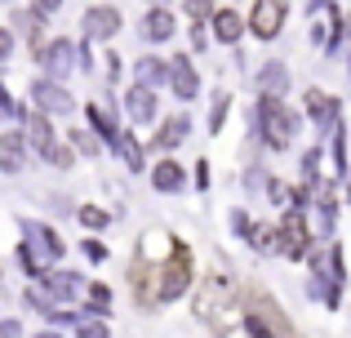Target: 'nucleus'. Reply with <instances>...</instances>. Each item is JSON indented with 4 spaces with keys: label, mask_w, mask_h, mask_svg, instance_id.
Masks as SVG:
<instances>
[{
    "label": "nucleus",
    "mask_w": 351,
    "mask_h": 338,
    "mask_svg": "<svg viewBox=\"0 0 351 338\" xmlns=\"http://www.w3.org/2000/svg\"><path fill=\"white\" fill-rule=\"evenodd\" d=\"M249 134H254V143H263L267 152H289L293 138L302 134V116L293 112L285 98L258 94L254 116H249Z\"/></svg>",
    "instance_id": "f257e3e1"
},
{
    "label": "nucleus",
    "mask_w": 351,
    "mask_h": 338,
    "mask_svg": "<svg viewBox=\"0 0 351 338\" xmlns=\"http://www.w3.org/2000/svg\"><path fill=\"white\" fill-rule=\"evenodd\" d=\"M169 258L156 263V303H173V298L187 294L191 276H196V267H191V250L187 241H178V236H169Z\"/></svg>",
    "instance_id": "f03ea898"
},
{
    "label": "nucleus",
    "mask_w": 351,
    "mask_h": 338,
    "mask_svg": "<svg viewBox=\"0 0 351 338\" xmlns=\"http://www.w3.org/2000/svg\"><path fill=\"white\" fill-rule=\"evenodd\" d=\"M240 330L249 338H293L289 321L280 316V307L267 294H249V303L240 307Z\"/></svg>",
    "instance_id": "7ed1b4c3"
},
{
    "label": "nucleus",
    "mask_w": 351,
    "mask_h": 338,
    "mask_svg": "<svg viewBox=\"0 0 351 338\" xmlns=\"http://www.w3.org/2000/svg\"><path fill=\"white\" fill-rule=\"evenodd\" d=\"M311 250H316V241H311L307 214H302V209H285V214L276 218V254H285V258L302 263Z\"/></svg>",
    "instance_id": "20e7f679"
},
{
    "label": "nucleus",
    "mask_w": 351,
    "mask_h": 338,
    "mask_svg": "<svg viewBox=\"0 0 351 338\" xmlns=\"http://www.w3.org/2000/svg\"><path fill=\"white\" fill-rule=\"evenodd\" d=\"M27 107H36V112H45L53 121V116H71V112H76V94H71L62 80L36 76L32 85H27Z\"/></svg>",
    "instance_id": "39448f33"
},
{
    "label": "nucleus",
    "mask_w": 351,
    "mask_h": 338,
    "mask_svg": "<svg viewBox=\"0 0 351 338\" xmlns=\"http://www.w3.org/2000/svg\"><path fill=\"white\" fill-rule=\"evenodd\" d=\"M285 23H289V0H254V9H249V18H245L254 40H267V45L285 32Z\"/></svg>",
    "instance_id": "423d86ee"
},
{
    "label": "nucleus",
    "mask_w": 351,
    "mask_h": 338,
    "mask_svg": "<svg viewBox=\"0 0 351 338\" xmlns=\"http://www.w3.org/2000/svg\"><path fill=\"white\" fill-rule=\"evenodd\" d=\"M36 67H40V76L62 80V85H67V76L76 71V45H71L67 36H53V40H45L40 49H36Z\"/></svg>",
    "instance_id": "0eeeda50"
},
{
    "label": "nucleus",
    "mask_w": 351,
    "mask_h": 338,
    "mask_svg": "<svg viewBox=\"0 0 351 338\" xmlns=\"http://www.w3.org/2000/svg\"><path fill=\"white\" fill-rule=\"evenodd\" d=\"M85 130L89 134H98V143H103V147H112L116 152V143H120V116H116V98H89L85 103Z\"/></svg>",
    "instance_id": "6e6552de"
},
{
    "label": "nucleus",
    "mask_w": 351,
    "mask_h": 338,
    "mask_svg": "<svg viewBox=\"0 0 351 338\" xmlns=\"http://www.w3.org/2000/svg\"><path fill=\"white\" fill-rule=\"evenodd\" d=\"M302 112H307V121L320 130V138H329V130L343 121V98H334L329 89H316V85H311L307 94H302Z\"/></svg>",
    "instance_id": "1a4fd4ad"
},
{
    "label": "nucleus",
    "mask_w": 351,
    "mask_h": 338,
    "mask_svg": "<svg viewBox=\"0 0 351 338\" xmlns=\"http://www.w3.org/2000/svg\"><path fill=\"white\" fill-rule=\"evenodd\" d=\"M18 134L27 138V152H36V156H45V152L58 143L53 121L45 112H36V107H27V103H23V112H18Z\"/></svg>",
    "instance_id": "9d476101"
},
{
    "label": "nucleus",
    "mask_w": 351,
    "mask_h": 338,
    "mask_svg": "<svg viewBox=\"0 0 351 338\" xmlns=\"http://www.w3.org/2000/svg\"><path fill=\"white\" fill-rule=\"evenodd\" d=\"M23 241L32 245V250L49 263V267H58V258L67 254V241H62L49 223H40V218H23Z\"/></svg>",
    "instance_id": "9b49d317"
},
{
    "label": "nucleus",
    "mask_w": 351,
    "mask_h": 338,
    "mask_svg": "<svg viewBox=\"0 0 351 338\" xmlns=\"http://www.w3.org/2000/svg\"><path fill=\"white\" fill-rule=\"evenodd\" d=\"M80 27H85V40L94 45H112L120 36V27H125V18H120L116 5H89L85 18H80Z\"/></svg>",
    "instance_id": "f8f14e48"
},
{
    "label": "nucleus",
    "mask_w": 351,
    "mask_h": 338,
    "mask_svg": "<svg viewBox=\"0 0 351 338\" xmlns=\"http://www.w3.org/2000/svg\"><path fill=\"white\" fill-rule=\"evenodd\" d=\"M169 98H178V103H196L200 98V71L196 62H191V53H173L169 58Z\"/></svg>",
    "instance_id": "ddd939ff"
},
{
    "label": "nucleus",
    "mask_w": 351,
    "mask_h": 338,
    "mask_svg": "<svg viewBox=\"0 0 351 338\" xmlns=\"http://www.w3.org/2000/svg\"><path fill=\"white\" fill-rule=\"evenodd\" d=\"M36 285H40L53 303H62V307H71L80 294H85V276H80V271H71V267H49L40 280H36Z\"/></svg>",
    "instance_id": "4468645a"
},
{
    "label": "nucleus",
    "mask_w": 351,
    "mask_h": 338,
    "mask_svg": "<svg viewBox=\"0 0 351 338\" xmlns=\"http://www.w3.org/2000/svg\"><path fill=\"white\" fill-rule=\"evenodd\" d=\"M187 138H191V116H187V112H173V116H165V121L156 125L152 152H160V156H173V152H178Z\"/></svg>",
    "instance_id": "2eb2a0df"
},
{
    "label": "nucleus",
    "mask_w": 351,
    "mask_h": 338,
    "mask_svg": "<svg viewBox=\"0 0 351 338\" xmlns=\"http://www.w3.org/2000/svg\"><path fill=\"white\" fill-rule=\"evenodd\" d=\"M125 116L129 125H156V116H160V94L147 85H129L125 89Z\"/></svg>",
    "instance_id": "dca6fc26"
},
{
    "label": "nucleus",
    "mask_w": 351,
    "mask_h": 338,
    "mask_svg": "<svg viewBox=\"0 0 351 338\" xmlns=\"http://www.w3.org/2000/svg\"><path fill=\"white\" fill-rule=\"evenodd\" d=\"M173 32H178V18H173L169 5H152L143 14V27H138V36H143L147 45H169Z\"/></svg>",
    "instance_id": "f3484780"
},
{
    "label": "nucleus",
    "mask_w": 351,
    "mask_h": 338,
    "mask_svg": "<svg viewBox=\"0 0 351 338\" xmlns=\"http://www.w3.org/2000/svg\"><path fill=\"white\" fill-rule=\"evenodd\" d=\"M245 18H240V9H232V5H223V9H214V18H209V36H214L218 45H236L245 40Z\"/></svg>",
    "instance_id": "a211bd4d"
},
{
    "label": "nucleus",
    "mask_w": 351,
    "mask_h": 338,
    "mask_svg": "<svg viewBox=\"0 0 351 338\" xmlns=\"http://www.w3.org/2000/svg\"><path fill=\"white\" fill-rule=\"evenodd\" d=\"M147 173H152V187L160 191V196H178V191H187V169H182L173 156H160L156 165H147Z\"/></svg>",
    "instance_id": "6ab92c4d"
},
{
    "label": "nucleus",
    "mask_w": 351,
    "mask_h": 338,
    "mask_svg": "<svg viewBox=\"0 0 351 338\" xmlns=\"http://www.w3.org/2000/svg\"><path fill=\"white\" fill-rule=\"evenodd\" d=\"M27 169V138L18 130H0V173Z\"/></svg>",
    "instance_id": "aec40b11"
},
{
    "label": "nucleus",
    "mask_w": 351,
    "mask_h": 338,
    "mask_svg": "<svg viewBox=\"0 0 351 338\" xmlns=\"http://www.w3.org/2000/svg\"><path fill=\"white\" fill-rule=\"evenodd\" d=\"M289 85H293V76H289V67H285L280 58H267L263 67H258V94L285 98V94H289Z\"/></svg>",
    "instance_id": "412c9836"
},
{
    "label": "nucleus",
    "mask_w": 351,
    "mask_h": 338,
    "mask_svg": "<svg viewBox=\"0 0 351 338\" xmlns=\"http://www.w3.org/2000/svg\"><path fill=\"white\" fill-rule=\"evenodd\" d=\"M316 223H320V236L325 241H334V227H338V187L334 182H320V191H316Z\"/></svg>",
    "instance_id": "4be33fe9"
},
{
    "label": "nucleus",
    "mask_w": 351,
    "mask_h": 338,
    "mask_svg": "<svg viewBox=\"0 0 351 338\" xmlns=\"http://www.w3.org/2000/svg\"><path fill=\"white\" fill-rule=\"evenodd\" d=\"M165 80H169V58H160V53H143V58H134V85L160 89Z\"/></svg>",
    "instance_id": "5701e85b"
},
{
    "label": "nucleus",
    "mask_w": 351,
    "mask_h": 338,
    "mask_svg": "<svg viewBox=\"0 0 351 338\" xmlns=\"http://www.w3.org/2000/svg\"><path fill=\"white\" fill-rule=\"evenodd\" d=\"M116 152H120V160L129 165V173H147V147L134 138V130H125V134H120Z\"/></svg>",
    "instance_id": "b1692460"
},
{
    "label": "nucleus",
    "mask_w": 351,
    "mask_h": 338,
    "mask_svg": "<svg viewBox=\"0 0 351 338\" xmlns=\"http://www.w3.org/2000/svg\"><path fill=\"white\" fill-rule=\"evenodd\" d=\"M351 40V23H347V14L343 9H334V23H329V40H325V58H338V53H343V45Z\"/></svg>",
    "instance_id": "393cba45"
},
{
    "label": "nucleus",
    "mask_w": 351,
    "mask_h": 338,
    "mask_svg": "<svg viewBox=\"0 0 351 338\" xmlns=\"http://www.w3.org/2000/svg\"><path fill=\"white\" fill-rule=\"evenodd\" d=\"M227 116H232V94H227V89H214V98H209V116H205V130L209 134H223Z\"/></svg>",
    "instance_id": "a878e982"
},
{
    "label": "nucleus",
    "mask_w": 351,
    "mask_h": 338,
    "mask_svg": "<svg viewBox=\"0 0 351 338\" xmlns=\"http://www.w3.org/2000/svg\"><path fill=\"white\" fill-rule=\"evenodd\" d=\"M14 258H18V267H23V276L32 280V285H36V280L45 276V271H49V263H45V258H40V254H36V250H32V245H27V241H18Z\"/></svg>",
    "instance_id": "bb28decb"
},
{
    "label": "nucleus",
    "mask_w": 351,
    "mask_h": 338,
    "mask_svg": "<svg viewBox=\"0 0 351 338\" xmlns=\"http://www.w3.org/2000/svg\"><path fill=\"white\" fill-rule=\"evenodd\" d=\"M23 307H27V312H36V316H45V321H49V316L58 312L62 303H53V298L45 294L40 285H27V289H23Z\"/></svg>",
    "instance_id": "cd10ccee"
},
{
    "label": "nucleus",
    "mask_w": 351,
    "mask_h": 338,
    "mask_svg": "<svg viewBox=\"0 0 351 338\" xmlns=\"http://www.w3.org/2000/svg\"><path fill=\"white\" fill-rule=\"evenodd\" d=\"M329 152H334V173H338V178H347V125L343 121L329 130Z\"/></svg>",
    "instance_id": "c85d7f7f"
},
{
    "label": "nucleus",
    "mask_w": 351,
    "mask_h": 338,
    "mask_svg": "<svg viewBox=\"0 0 351 338\" xmlns=\"http://www.w3.org/2000/svg\"><path fill=\"white\" fill-rule=\"evenodd\" d=\"M76 218H80L85 232H107V227H112V209H103V205H80Z\"/></svg>",
    "instance_id": "c756f323"
},
{
    "label": "nucleus",
    "mask_w": 351,
    "mask_h": 338,
    "mask_svg": "<svg viewBox=\"0 0 351 338\" xmlns=\"http://www.w3.org/2000/svg\"><path fill=\"white\" fill-rule=\"evenodd\" d=\"M71 152L98 160V156H103V143H98V134H89V130H71Z\"/></svg>",
    "instance_id": "7c9ffc66"
},
{
    "label": "nucleus",
    "mask_w": 351,
    "mask_h": 338,
    "mask_svg": "<svg viewBox=\"0 0 351 338\" xmlns=\"http://www.w3.org/2000/svg\"><path fill=\"white\" fill-rule=\"evenodd\" d=\"M85 294H89V307H94V316H107V312H112V285H103V280H89Z\"/></svg>",
    "instance_id": "2f4dec72"
},
{
    "label": "nucleus",
    "mask_w": 351,
    "mask_h": 338,
    "mask_svg": "<svg viewBox=\"0 0 351 338\" xmlns=\"http://www.w3.org/2000/svg\"><path fill=\"white\" fill-rule=\"evenodd\" d=\"M45 165H49V169H62V173H67L71 165H76V152H71V143H53V147L49 152H45Z\"/></svg>",
    "instance_id": "473e14b6"
},
{
    "label": "nucleus",
    "mask_w": 351,
    "mask_h": 338,
    "mask_svg": "<svg viewBox=\"0 0 351 338\" xmlns=\"http://www.w3.org/2000/svg\"><path fill=\"white\" fill-rule=\"evenodd\" d=\"M263 187H267V200H271V205L285 214V209H289V200H293V187H285L280 178H263Z\"/></svg>",
    "instance_id": "72a5a7b5"
},
{
    "label": "nucleus",
    "mask_w": 351,
    "mask_h": 338,
    "mask_svg": "<svg viewBox=\"0 0 351 338\" xmlns=\"http://www.w3.org/2000/svg\"><path fill=\"white\" fill-rule=\"evenodd\" d=\"M76 338H112V325H107V316H85L76 325Z\"/></svg>",
    "instance_id": "f704fd0d"
},
{
    "label": "nucleus",
    "mask_w": 351,
    "mask_h": 338,
    "mask_svg": "<svg viewBox=\"0 0 351 338\" xmlns=\"http://www.w3.org/2000/svg\"><path fill=\"white\" fill-rule=\"evenodd\" d=\"M214 0H187V18L191 23H209V18H214Z\"/></svg>",
    "instance_id": "c9c22d12"
},
{
    "label": "nucleus",
    "mask_w": 351,
    "mask_h": 338,
    "mask_svg": "<svg viewBox=\"0 0 351 338\" xmlns=\"http://www.w3.org/2000/svg\"><path fill=\"white\" fill-rule=\"evenodd\" d=\"M85 258L89 263H107V258H112V250H107L98 236H89V241H85Z\"/></svg>",
    "instance_id": "e433bc0d"
},
{
    "label": "nucleus",
    "mask_w": 351,
    "mask_h": 338,
    "mask_svg": "<svg viewBox=\"0 0 351 338\" xmlns=\"http://www.w3.org/2000/svg\"><path fill=\"white\" fill-rule=\"evenodd\" d=\"M191 169H196V173H191V182H196L200 191H209V182H214V173H209V169H214V165H209V160L200 156V160H196V165H191Z\"/></svg>",
    "instance_id": "4c0bfd02"
},
{
    "label": "nucleus",
    "mask_w": 351,
    "mask_h": 338,
    "mask_svg": "<svg viewBox=\"0 0 351 338\" xmlns=\"http://www.w3.org/2000/svg\"><path fill=\"white\" fill-rule=\"evenodd\" d=\"M209 45H214V36L205 32V23H191V49H196V53H205Z\"/></svg>",
    "instance_id": "58836bf2"
},
{
    "label": "nucleus",
    "mask_w": 351,
    "mask_h": 338,
    "mask_svg": "<svg viewBox=\"0 0 351 338\" xmlns=\"http://www.w3.org/2000/svg\"><path fill=\"white\" fill-rule=\"evenodd\" d=\"M76 67L80 71H94V40H80L76 45Z\"/></svg>",
    "instance_id": "ea45409f"
},
{
    "label": "nucleus",
    "mask_w": 351,
    "mask_h": 338,
    "mask_svg": "<svg viewBox=\"0 0 351 338\" xmlns=\"http://www.w3.org/2000/svg\"><path fill=\"white\" fill-rule=\"evenodd\" d=\"M232 232L240 236V241H245V236H249V232H254V218H249V214H245V209H232Z\"/></svg>",
    "instance_id": "a19ab883"
},
{
    "label": "nucleus",
    "mask_w": 351,
    "mask_h": 338,
    "mask_svg": "<svg viewBox=\"0 0 351 338\" xmlns=\"http://www.w3.org/2000/svg\"><path fill=\"white\" fill-rule=\"evenodd\" d=\"M18 112H23V103H18V98L0 85V116H14V121H18Z\"/></svg>",
    "instance_id": "79ce46f5"
},
{
    "label": "nucleus",
    "mask_w": 351,
    "mask_h": 338,
    "mask_svg": "<svg viewBox=\"0 0 351 338\" xmlns=\"http://www.w3.org/2000/svg\"><path fill=\"white\" fill-rule=\"evenodd\" d=\"M9 53H14V32L0 27V62H9Z\"/></svg>",
    "instance_id": "37998d69"
},
{
    "label": "nucleus",
    "mask_w": 351,
    "mask_h": 338,
    "mask_svg": "<svg viewBox=\"0 0 351 338\" xmlns=\"http://www.w3.org/2000/svg\"><path fill=\"white\" fill-rule=\"evenodd\" d=\"M36 14H40V18H53V14H58V9H62V0H36Z\"/></svg>",
    "instance_id": "c03bdc74"
},
{
    "label": "nucleus",
    "mask_w": 351,
    "mask_h": 338,
    "mask_svg": "<svg viewBox=\"0 0 351 338\" xmlns=\"http://www.w3.org/2000/svg\"><path fill=\"white\" fill-rule=\"evenodd\" d=\"M0 338H23V325H18L14 316H5V321H0Z\"/></svg>",
    "instance_id": "a18cd8bd"
},
{
    "label": "nucleus",
    "mask_w": 351,
    "mask_h": 338,
    "mask_svg": "<svg viewBox=\"0 0 351 338\" xmlns=\"http://www.w3.org/2000/svg\"><path fill=\"white\" fill-rule=\"evenodd\" d=\"M120 71H125V58H116V53H107V80H120Z\"/></svg>",
    "instance_id": "49530a36"
},
{
    "label": "nucleus",
    "mask_w": 351,
    "mask_h": 338,
    "mask_svg": "<svg viewBox=\"0 0 351 338\" xmlns=\"http://www.w3.org/2000/svg\"><path fill=\"white\" fill-rule=\"evenodd\" d=\"M32 338H62L58 330H40V334H32Z\"/></svg>",
    "instance_id": "de8ad7c7"
},
{
    "label": "nucleus",
    "mask_w": 351,
    "mask_h": 338,
    "mask_svg": "<svg viewBox=\"0 0 351 338\" xmlns=\"http://www.w3.org/2000/svg\"><path fill=\"white\" fill-rule=\"evenodd\" d=\"M347 200H351V169H347Z\"/></svg>",
    "instance_id": "09e8293b"
},
{
    "label": "nucleus",
    "mask_w": 351,
    "mask_h": 338,
    "mask_svg": "<svg viewBox=\"0 0 351 338\" xmlns=\"http://www.w3.org/2000/svg\"><path fill=\"white\" fill-rule=\"evenodd\" d=\"M347 76H351V53H347Z\"/></svg>",
    "instance_id": "8fccbe9b"
},
{
    "label": "nucleus",
    "mask_w": 351,
    "mask_h": 338,
    "mask_svg": "<svg viewBox=\"0 0 351 338\" xmlns=\"http://www.w3.org/2000/svg\"><path fill=\"white\" fill-rule=\"evenodd\" d=\"M0 5H14V0H0Z\"/></svg>",
    "instance_id": "3c124183"
},
{
    "label": "nucleus",
    "mask_w": 351,
    "mask_h": 338,
    "mask_svg": "<svg viewBox=\"0 0 351 338\" xmlns=\"http://www.w3.org/2000/svg\"><path fill=\"white\" fill-rule=\"evenodd\" d=\"M0 121H5V116H0Z\"/></svg>",
    "instance_id": "603ef678"
}]
</instances>
